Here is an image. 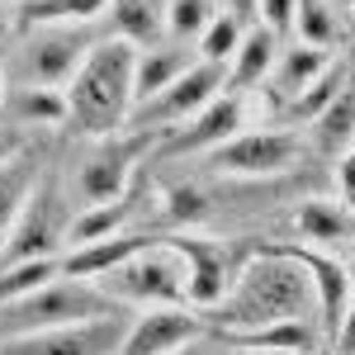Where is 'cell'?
Instances as JSON below:
<instances>
[{"label":"cell","mask_w":355,"mask_h":355,"mask_svg":"<svg viewBox=\"0 0 355 355\" xmlns=\"http://www.w3.org/2000/svg\"><path fill=\"white\" fill-rule=\"evenodd\" d=\"M303 157V137L289 128H261V133H237L223 147L209 152V166L218 175H237V180H261V175H284L294 171Z\"/></svg>","instance_id":"8992f818"},{"label":"cell","mask_w":355,"mask_h":355,"mask_svg":"<svg viewBox=\"0 0 355 355\" xmlns=\"http://www.w3.org/2000/svg\"><path fill=\"white\" fill-rule=\"evenodd\" d=\"M237 43H242V24L232 15H214V24L204 28V38H199V62L227 67L232 53H237Z\"/></svg>","instance_id":"f546056e"},{"label":"cell","mask_w":355,"mask_h":355,"mask_svg":"<svg viewBox=\"0 0 355 355\" xmlns=\"http://www.w3.org/2000/svg\"><path fill=\"white\" fill-rule=\"evenodd\" d=\"M15 5H24V0H15Z\"/></svg>","instance_id":"74e56055"},{"label":"cell","mask_w":355,"mask_h":355,"mask_svg":"<svg viewBox=\"0 0 355 355\" xmlns=\"http://www.w3.org/2000/svg\"><path fill=\"white\" fill-rule=\"evenodd\" d=\"M133 162H137V147H123V142H105L100 152H90L76 171V194H81L85 209L95 204H114L133 190Z\"/></svg>","instance_id":"7c38bea8"},{"label":"cell","mask_w":355,"mask_h":355,"mask_svg":"<svg viewBox=\"0 0 355 355\" xmlns=\"http://www.w3.org/2000/svg\"><path fill=\"white\" fill-rule=\"evenodd\" d=\"M214 24V5L209 0H166V33L175 43L204 38V28Z\"/></svg>","instance_id":"f1b7e54d"},{"label":"cell","mask_w":355,"mask_h":355,"mask_svg":"<svg viewBox=\"0 0 355 355\" xmlns=\"http://www.w3.org/2000/svg\"><path fill=\"white\" fill-rule=\"evenodd\" d=\"M114 28L123 43H133L137 53L162 48L166 38V0H110Z\"/></svg>","instance_id":"d6986e66"},{"label":"cell","mask_w":355,"mask_h":355,"mask_svg":"<svg viewBox=\"0 0 355 355\" xmlns=\"http://www.w3.org/2000/svg\"><path fill=\"white\" fill-rule=\"evenodd\" d=\"M114 313H128L95 289L90 279H67L57 275L53 284L33 289L15 303H0V341H15V336H33V331H53V327H71V322H90V318H114Z\"/></svg>","instance_id":"3957f363"},{"label":"cell","mask_w":355,"mask_h":355,"mask_svg":"<svg viewBox=\"0 0 355 355\" xmlns=\"http://www.w3.org/2000/svg\"><path fill=\"white\" fill-rule=\"evenodd\" d=\"M294 10H299V0H261V5H256V24L279 38V33L294 28Z\"/></svg>","instance_id":"d6a6232c"},{"label":"cell","mask_w":355,"mask_h":355,"mask_svg":"<svg viewBox=\"0 0 355 355\" xmlns=\"http://www.w3.org/2000/svg\"><path fill=\"white\" fill-rule=\"evenodd\" d=\"M294 33H299V43H308V48H327L331 53V43H336V15H331L327 0H299Z\"/></svg>","instance_id":"83f0119b"},{"label":"cell","mask_w":355,"mask_h":355,"mask_svg":"<svg viewBox=\"0 0 355 355\" xmlns=\"http://www.w3.org/2000/svg\"><path fill=\"white\" fill-rule=\"evenodd\" d=\"M57 275H62V261L48 256V261H19V266H0V303H15L33 294V289H43V284H53Z\"/></svg>","instance_id":"4316f807"},{"label":"cell","mask_w":355,"mask_h":355,"mask_svg":"<svg viewBox=\"0 0 355 355\" xmlns=\"http://www.w3.org/2000/svg\"><path fill=\"white\" fill-rule=\"evenodd\" d=\"M190 67H194V62H190V53H185L180 43H162V48L137 53V62H133V105L152 100V95H162L166 85L175 81V76H185Z\"/></svg>","instance_id":"ac0fdd59"},{"label":"cell","mask_w":355,"mask_h":355,"mask_svg":"<svg viewBox=\"0 0 355 355\" xmlns=\"http://www.w3.org/2000/svg\"><path fill=\"white\" fill-rule=\"evenodd\" d=\"M346 76H351V62H346V57H336L327 71H322L318 81L303 90V95H294V100H289V110H284V114H289L294 123H303V119H318V114H322L331 100H336V95H341V90L351 85Z\"/></svg>","instance_id":"d4e9b609"},{"label":"cell","mask_w":355,"mask_h":355,"mask_svg":"<svg viewBox=\"0 0 355 355\" xmlns=\"http://www.w3.org/2000/svg\"><path fill=\"white\" fill-rule=\"evenodd\" d=\"M95 43H85L81 33H76V24L67 28H53V33H43V38H33L28 43V85H67L71 76H76V67L85 62V53H90Z\"/></svg>","instance_id":"4fadbf2b"},{"label":"cell","mask_w":355,"mask_h":355,"mask_svg":"<svg viewBox=\"0 0 355 355\" xmlns=\"http://www.w3.org/2000/svg\"><path fill=\"white\" fill-rule=\"evenodd\" d=\"M204 331H209V322L194 313L190 303L142 308L128 322V336H123V351L119 355H175V351H185V346H194Z\"/></svg>","instance_id":"30bf717a"},{"label":"cell","mask_w":355,"mask_h":355,"mask_svg":"<svg viewBox=\"0 0 355 355\" xmlns=\"http://www.w3.org/2000/svg\"><path fill=\"white\" fill-rule=\"evenodd\" d=\"M110 10V0H24L19 15L24 24H53V28H67V24H90Z\"/></svg>","instance_id":"cb8c5ba5"},{"label":"cell","mask_w":355,"mask_h":355,"mask_svg":"<svg viewBox=\"0 0 355 355\" xmlns=\"http://www.w3.org/2000/svg\"><path fill=\"white\" fill-rule=\"evenodd\" d=\"M152 242V237H137V232H119V237H100V242H85L76 246L67 261H62V275L67 279H100L105 270H114L119 261H128L133 251H142V246Z\"/></svg>","instance_id":"e0dca14e"},{"label":"cell","mask_w":355,"mask_h":355,"mask_svg":"<svg viewBox=\"0 0 355 355\" xmlns=\"http://www.w3.org/2000/svg\"><path fill=\"white\" fill-rule=\"evenodd\" d=\"M237 128H242V95L232 90V95H218L209 110L194 114V123L185 133L171 137L166 152H180V157H185V152H214L227 137H237Z\"/></svg>","instance_id":"9a60e30c"},{"label":"cell","mask_w":355,"mask_h":355,"mask_svg":"<svg viewBox=\"0 0 355 355\" xmlns=\"http://www.w3.org/2000/svg\"><path fill=\"white\" fill-rule=\"evenodd\" d=\"M318 355H327V351H318Z\"/></svg>","instance_id":"f35d334b"},{"label":"cell","mask_w":355,"mask_h":355,"mask_svg":"<svg viewBox=\"0 0 355 355\" xmlns=\"http://www.w3.org/2000/svg\"><path fill=\"white\" fill-rule=\"evenodd\" d=\"M313 123H318V142H322L327 152L341 157V147H351V142H355V85H346L327 110L313 119Z\"/></svg>","instance_id":"484cf974"},{"label":"cell","mask_w":355,"mask_h":355,"mask_svg":"<svg viewBox=\"0 0 355 355\" xmlns=\"http://www.w3.org/2000/svg\"><path fill=\"white\" fill-rule=\"evenodd\" d=\"M223 85H227V67H214V62H194L185 76H175V81L166 85L162 95H152V100H142L133 105L128 114V128H162V123H185L194 119L199 110H209L214 100L223 95Z\"/></svg>","instance_id":"52a82bcc"},{"label":"cell","mask_w":355,"mask_h":355,"mask_svg":"<svg viewBox=\"0 0 355 355\" xmlns=\"http://www.w3.org/2000/svg\"><path fill=\"white\" fill-rule=\"evenodd\" d=\"M275 57H279V38L266 33L261 24H251L242 33V43H237V53H232V76H227V81L237 85V90L266 81V76H270V67H275Z\"/></svg>","instance_id":"603a6c76"},{"label":"cell","mask_w":355,"mask_h":355,"mask_svg":"<svg viewBox=\"0 0 355 355\" xmlns=\"http://www.w3.org/2000/svg\"><path fill=\"white\" fill-rule=\"evenodd\" d=\"M142 199V185L123 194V199H114V204H95V209H85L76 218L67 223V242L71 246H85V242H100V237H119V232H128V223L137 218V204Z\"/></svg>","instance_id":"2e32d148"},{"label":"cell","mask_w":355,"mask_h":355,"mask_svg":"<svg viewBox=\"0 0 355 355\" xmlns=\"http://www.w3.org/2000/svg\"><path fill=\"white\" fill-rule=\"evenodd\" d=\"M19 119H28V123H62L67 119V95L48 90V85H28L19 95Z\"/></svg>","instance_id":"4dcf8cb0"},{"label":"cell","mask_w":355,"mask_h":355,"mask_svg":"<svg viewBox=\"0 0 355 355\" xmlns=\"http://www.w3.org/2000/svg\"><path fill=\"white\" fill-rule=\"evenodd\" d=\"M227 355H261V351H232V346H227Z\"/></svg>","instance_id":"8d00e7d4"},{"label":"cell","mask_w":355,"mask_h":355,"mask_svg":"<svg viewBox=\"0 0 355 355\" xmlns=\"http://www.w3.org/2000/svg\"><path fill=\"white\" fill-rule=\"evenodd\" d=\"M162 214L175 223V227H190V223H199L209 214V204H204V194L194 190V185H171V190L162 194Z\"/></svg>","instance_id":"1f68e13d"},{"label":"cell","mask_w":355,"mask_h":355,"mask_svg":"<svg viewBox=\"0 0 355 355\" xmlns=\"http://www.w3.org/2000/svg\"><path fill=\"white\" fill-rule=\"evenodd\" d=\"M336 355H355V261H351V299H346V318L336 331Z\"/></svg>","instance_id":"e575fe53"},{"label":"cell","mask_w":355,"mask_h":355,"mask_svg":"<svg viewBox=\"0 0 355 355\" xmlns=\"http://www.w3.org/2000/svg\"><path fill=\"white\" fill-rule=\"evenodd\" d=\"M232 351H261V355H318L322 351V327L318 318H294V322H270L251 331H223Z\"/></svg>","instance_id":"5bb4252c"},{"label":"cell","mask_w":355,"mask_h":355,"mask_svg":"<svg viewBox=\"0 0 355 355\" xmlns=\"http://www.w3.org/2000/svg\"><path fill=\"white\" fill-rule=\"evenodd\" d=\"M128 322H133L128 313H114V318H90V322H71V327L33 331V336L0 341V355H119Z\"/></svg>","instance_id":"ba28073f"},{"label":"cell","mask_w":355,"mask_h":355,"mask_svg":"<svg viewBox=\"0 0 355 355\" xmlns=\"http://www.w3.org/2000/svg\"><path fill=\"white\" fill-rule=\"evenodd\" d=\"M331 62H336V57H331L327 48H308V43H294L289 53L275 57V67H270L275 95H279V100H294V95H303V90L318 81V76L327 71Z\"/></svg>","instance_id":"ffe728a7"},{"label":"cell","mask_w":355,"mask_h":355,"mask_svg":"<svg viewBox=\"0 0 355 355\" xmlns=\"http://www.w3.org/2000/svg\"><path fill=\"white\" fill-rule=\"evenodd\" d=\"M294 223H299L303 237H308V242H318V246L351 242V232H355L351 209H346L341 199H303L299 214H294Z\"/></svg>","instance_id":"44dd1931"},{"label":"cell","mask_w":355,"mask_h":355,"mask_svg":"<svg viewBox=\"0 0 355 355\" xmlns=\"http://www.w3.org/2000/svg\"><path fill=\"white\" fill-rule=\"evenodd\" d=\"M289 256H299L303 270L313 275V294H318V327H322V341L336 346V331H341V318H346V299H351V266L336 261L318 246H299V242H279Z\"/></svg>","instance_id":"8fae6325"},{"label":"cell","mask_w":355,"mask_h":355,"mask_svg":"<svg viewBox=\"0 0 355 355\" xmlns=\"http://www.w3.org/2000/svg\"><path fill=\"white\" fill-rule=\"evenodd\" d=\"M95 289H105L119 308H171V303H185V261L162 242H152L133 251L128 261H119L114 270H105L95 279Z\"/></svg>","instance_id":"277c9868"},{"label":"cell","mask_w":355,"mask_h":355,"mask_svg":"<svg viewBox=\"0 0 355 355\" xmlns=\"http://www.w3.org/2000/svg\"><path fill=\"white\" fill-rule=\"evenodd\" d=\"M209 327L223 331H251L270 327V322H294V318H318V294H313V275L303 270L299 256H289L279 242H266L246 256L232 289L214 303L209 313H199Z\"/></svg>","instance_id":"6da1fadb"},{"label":"cell","mask_w":355,"mask_h":355,"mask_svg":"<svg viewBox=\"0 0 355 355\" xmlns=\"http://www.w3.org/2000/svg\"><path fill=\"white\" fill-rule=\"evenodd\" d=\"M336 190H341V204L355 214V142L336 157Z\"/></svg>","instance_id":"836d02e7"},{"label":"cell","mask_w":355,"mask_h":355,"mask_svg":"<svg viewBox=\"0 0 355 355\" xmlns=\"http://www.w3.org/2000/svg\"><path fill=\"white\" fill-rule=\"evenodd\" d=\"M33 185H38V166H33L28 152L0 157V242H5L10 223L19 218V209H24V199L33 194Z\"/></svg>","instance_id":"7402d4cb"},{"label":"cell","mask_w":355,"mask_h":355,"mask_svg":"<svg viewBox=\"0 0 355 355\" xmlns=\"http://www.w3.org/2000/svg\"><path fill=\"white\" fill-rule=\"evenodd\" d=\"M133 62L137 48L123 38H105L95 43L85 62L76 67V76L67 81V119L81 128L85 137H114L119 128H128L133 114Z\"/></svg>","instance_id":"7a4b0ae2"},{"label":"cell","mask_w":355,"mask_h":355,"mask_svg":"<svg viewBox=\"0 0 355 355\" xmlns=\"http://www.w3.org/2000/svg\"><path fill=\"white\" fill-rule=\"evenodd\" d=\"M256 5H261V0H227V10H232L237 24H251V19H256Z\"/></svg>","instance_id":"d590c367"},{"label":"cell","mask_w":355,"mask_h":355,"mask_svg":"<svg viewBox=\"0 0 355 355\" xmlns=\"http://www.w3.org/2000/svg\"><path fill=\"white\" fill-rule=\"evenodd\" d=\"M67 242V209H62V190L53 180H38L33 194L24 199L19 218L10 223L5 242H0V266H19V261H48L57 246Z\"/></svg>","instance_id":"5b68a950"},{"label":"cell","mask_w":355,"mask_h":355,"mask_svg":"<svg viewBox=\"0 0 355 355\" xmlns=\"http://www.w3.org/2000/svg\"><path fill=\"white\" fill-rule=\"evenodd\" d=\"M162 242L185 261V303L194 313H209L214 303H223V294L232 289V275H237L232 251L223 242H214V237H194V232L162 237Z\"/></svg>","instance_id":"9c48e42d"}]
</instances>
